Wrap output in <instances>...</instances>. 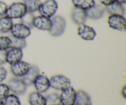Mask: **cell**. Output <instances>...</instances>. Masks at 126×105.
<instances>
[{
	"instance_id": "obj_1",
	"label": "cell",
	"mask_w": 126,
	"mask_h": 105,
	"mask_svg": "<svg viewBox=\"0 0 126 105\" xmlns=\"http://www.w3.org/2000/svg\"><path fill=\"white\" fill-rule=\"evenodd\" d=\"M51 27L49 32L50 35L59 37L63 34L66 26L65 18L61 15H54L51 18Z\"/></svg>"
},
{
	"instance_id": "obj_2",
	"label": "cell",
	"mask_w": 126,
	"mask_h": 105,
	"mask_svg": "<svg viewBox=\"0 0 126 105\" xmlns=\"http://www.w3.org/2000/svg\"><path fill=\"white\" fill-rule=\"evenodd\" d=\"M27 12L25 6L22 2H13L7 7L6 16L11 19H20Z\"/></svg>"
},
{
	"instance_id": "obj_3",
	"label": "cell",
	"mask_w": 126,
	"mask_h": 105,
	"mask_svg": "<svg viewBox=\"0 0 126 105\" xmlns=\"http://www.w3.org/2000/svg\"><path fill=\"white\" fill-rule=\"evenodd\" d=\"M58 7V3L55 0H46L41 3L38 11L41 15L51 18L55 15Z\"/></svg>"
},
{
	"instance_id": "obj_4",
	"label": "cell",
	"mask_w": 126,
	"mask_h": 105,
	"mask_svg": "<svg viewBox=\"0 0 126 105\" xmlns=\"http://www.w3.org/2000/svg\"><path fill=\"white\" fill-rule=\"evenodd\" d=\"M50 87L57 90H62L70 86L71 81L64 75H57L52 76L49 79Z\"/></svg>"
},
{
	"instance_id": "obj_5",
	"label": "cell",
	"mask_w": 126,
	"mask_h": 105,
	"mask_svg": "<svg viewBox=\"0 0 126 105\" xmlns=\"http://www.w3.org/2000/svg\"><path fill=\"white\" fill-rule=\"evenodd\" d=\"M107 22L110 28L119 31H125L126 20L124 15H110Z\"/></svg>"
},
{
	"instance_id": "obj_6",
	"label": "cell",
	"mask_w": 126,
	"mask_h": 105,
	"mask_svg": "<svg viewBox=\"0 0 126 105\" xmlns=\"http://www.w3.org/2000/svg\"><path fill=\"white\" fill-rule=\"evenodd\" d=\"M9 88L10 91L16 95H21L25 93L27 86L22 79L12 78L8 82Z\"/></svg>"
},
{
	"instance_id": "obj_7",
	"label": "cell",
	"mask_w": 126,
	"mask_h": 105,
	"mask_svg": "<svg viewBox=\"0 0 126 105\" xmlns=\"http://www.w3.org/2000/svg\"><path fill=\"white\" fill-rule=\"evenodd\" d=\"M76 90L73 87L69 86L62 90L60 97V105H74L76 98Z\"/></svg>"
},
{
	"instance_id": "obj_8",
	"label": "cell",
	"mask_w": 126,
	"mask_h": 105,
	"mask_svg": "<svg viewBox=\"0 0 126 105\" xmlns=\"http://www.w3.org/2000/svg\"><path fill=\"white\" fill-rule=\"evenodd\" d=\"M10 32L12 36L25 39L31 34V29L22 23H18L13 24Z\"/></svg>"
},
{
	"instance_id": "obj_9",
	"label": "cell",
	"mask_w": 126,
	"mask_h": 105,
	"mask_svg": "<svg viewBox=\"0 0 126 105\" xmlns=\"http://www.w3.org/2000/svg\"><path fill=\"white\" fill-rule=\"evenodd\" d=\"M33 85L36 90L41 93L47 92L50 87L49 79L46 75L42 74H39L37 76L33 82Z\"/></svg>"
},
{
	"instance_id": "obj_10",
	"label": "cell",
	"mask_w": 126,
	"mask_h": 105,
	"mask_svg": "<svg viewBox=\"0 0 126 105\" xmlns=\"http://www.w3.org/2000/svg\"><path fill=\"white\" fill-rule=\"evenodd\" d=\"M31 65L26 61L21 60L11 65V71L16 77H22L29 70Z\"/></svg>"
},
{
	"instance_id": "obj_11",
	"label": "cell",
	"mask_w": 126,
	"mask_h": 105,
	"mask_svg": "<svg viewBox=\"0 0 126 105\" xmlns=\"http://www.w3.org/2000/svg\"><path fill=\"white\" fill-rule=\"evenodd\" d=\"M78 34L80 38L85 41H92L95 38L96 32L92 27L84 24L79 25L78 28Z\"/></svg>"
},
{
	"instance_id": "obj_12",
	"label": "cell",
	"mask_w": 126,
	"mask_h": 105,
	"mask_svg": "<svg viewBox=\"0 0 126 105\" xmlns=\"http://www.w3.org/2000/svg\"><path fill=\"white\" fill-rule=\"evenodd\" d=\"M23 53L22 49L11 47L6 51V63L10 65L21 61L23 59Z\"/></svg>"
},
{
	"instance_id": "obj_13",
	"label": "cell",
	"mask_w": 126,
	"mask_h": 105,
	"mask_svg": "<svg viewBox=\"0 0 126 105\" xmlns=\"http://www.w3.org/2000/svg\"><path fill=\"white\" fill-rule=\"evenodd\" d=\"M51 18L39 15L34 17L33 20V27L38 30L49 31L51 27Z\"/></svg>"
},
{
	"instance_id": "obj_14",
	"label": "cell",
	"mask_w": 126,
	"mask_h": 105,
	"mask_svg": "<svg viewBox=\"0 0 126 105\" xmlns=\"http://www.w3.org/2000/svg\"><path fill=\"white\" fill-rule=\"evenodd\" d=\"M105 7L102 4H95L92 7L86 10L87 18L92 20H98L103 17L105 12Z\"/></svg>"
},
{
	"instance_id": "obj_15",
	"label": "cell",
	"mask_w": 126,
	"mask_h": 105,
	"mask_svg": "<svg viewBox=\"0 0 126 105\" xmlns=\"http://www.w3.org/2000/svg\"><path fill=\"white\" fill-rule=\"evenodd\" d=\"M40 74L39 68L36 65H31L27 73L22 77V79L27 86L33 85V82L38 75Z\"/></svg>"
},
{
	"instance_id": "obj_16",
	"label": "cell",
	"mask_w": 126,
	"mask_h": 105,
	"mask_svg": "<svg viewBox=\"0 0 126 105\" xmlns=\"http://www.w3.org/2000/svg\"><path fill=\"white\" fill-rule=\"evenodd\" d=\"M71 18L73 21L78 25L84 24L87 19L86 11L77 7H74L71 12Z\"/></svg>"
},
{
	"instance_id": "obj_17",
	"label": "cell",
	"mask_w": 126,
	"mask_h": 105,
	"mask_svg": "<svg viewBox=\"0 0 126 105\" xmlns=\"http://www.w3.org/2000/svg\"><path fill=\"white\" fill-rule=\"evenodd\" d=\"M74 105H92L91 97L83 90H78L76 93Z\"/></svg>"
},
{
	"instance_id": "obj_18",
	"label": "cell",
	"mask_w": 126,
	"mask_h": 105,
	"mask_svg": "<svg viewBox=\"0 0 126 105\" xmlns=\"http://www.w3.org/2000/svg\"><path fill=\"white\" fill-rule=\"evenodd\" d=\"M105 11L110 15H124L125 14V9L122 4L114 1L109 6H106Z\"/></svg>"
},
{
	"instance_id": "obj_19",
	"label": "cell",
	"mask_w": 126,
	"mask_h": 105,
	"mask_svg": "<svg viewBox=\"0 0 126 105\" xmlns=\"http://www.w3.org/2000/svg\"><path fill=\"white\" fill-rule=\"evenodd\" d=\"M28 100L30 105H46L45 97L37 91L30 93Z\"/></svg>"
},
{
	"instance_id": "obj_20",
	"label": "cell",
	"mask_w": 126,
	"mask_h": 105,
	"mask_svg": "<svg viewBox=\"0 0 126 105\" xmlns=\"http://www.w3.org/2000/svg\"><path fill=\"white\" fill-rule=\"evenodd\" d=\"M13 24L12 20L7 16L0 17V33H7L10 32Z\"/></svg>"
},
{
	"instance_id": "obj_21",
	"label": "cell",
	"mask_w": 126,
	"mask_h": 105,
	"mask_svg": "<svg viewBox=\"0 0 126 105\" xmlns=\"http://www.w3.org/2000/svg\"><path fill=\"white\" fill-rule=\"evenodd\" d=\"M74 7L86 11L95 4V0H71Z\"/></svg>"
},
{
	"instance_id": "obj_22",
	"label": "cell",
	"mask_w": 126,
	"mask_h": 105,
	"mask_svg": "<svg viewBox=\"0 0 126 105\" xmlns=\"http://www.w3.org/2000/svg\"><path fill=\"white\" fill-rule=\"evenodd\" d=\"M22 2L25 6L27 12L34 13L38 11L42 2L40 0H23Z\"/></svg>"
},
{
	"instance_id": "obj_23",
	"label": "cell",
	"mask_w": 126,
	"mask_h": 105,
	"mask_svg": "<svg viewBox=\"0 0 126 105\" xmlns=\"http://www.w3.org/2000/svg\"><path fill=\"white\" fill-rule=\"evenodd\" d=\"M34 16L33 13L27 12L25 14L20 18V23L28 27L30 29H32L33 27V20H34Z\"/></svg>"
},
{
	"instance_id": "obj_24",
	"label": "cell",
	"mask_w": 126,
	"mask_h": 105,
	"mask_svg": "<svg viewBox=\"0 0 126 105\" xmlns=\"http://www.w3.org/2000/svg\"><path fill=\"white\" fill-rule=\"evenodd\" d=\"M11 41V47L18 48V49H23L27 45V42L25 39L15 38L13 36H10Z\"/></svg>"
},
{
	"instance_id": "obj_25",
	"label": "cell",
	"mask_w": 126,
	"mask_h": 105,
	"mask_svg": "<svg viewBox=\"0 0 126 105\" xmlns=\"http://www.w3.org/2000/svg\"><path fill=\"white\" fill-rule=\"evenodd\" d=\"M4 105H21L18 96L14 94H9L3 100Z\"/></svg>"
},
{
	"instance_id": "obj_26",
	"label": "cell",
	"mask_w": 126,
	"mask_h": 105,
	"mask_svg": "<svg viewBox=\"0 0 126 105\" xmlns=\"http://www.w3.org/2000/svg\"><path fill=\"white\" fill-rule=\"evenodd\" d=\"M46 105H55L60 104V97L56 93H50L45 97Z\"/></svg>"
},
{
	"instance_id": "obj_27",
	"label": "cell",
	"mask_w": 126,
	"mask_h": 105,
	"mask_svg": "<svg viewBox=\"0 0 126 105\" xmlns=\"http://www.w3.org/2000/svg\"><path fill=\"white\" fill-rule=\"evenodd\" d=\"M11 47V41L9 36H0V50L7 51Z\"/></svg>"
},
{
	"instance_id": "obj_28",
	"label": "cell",
	"mask_w": 126,
	"mask_h": 105,
	"mask_svg": "<svg viewBox=\"0 0 126 105\" xmlns=\"http://www.w3.org/2000/svg\"><path fill=\"white\" fill-rule=\"evenodd\" d=\"M10 90L7 84L0 83V100H3L9 94Z\"/></svg>"
},
{
	"instance_id": "obj_29",
	"label": "cell",
	"mask_w": 126,
	"mask_h": 105,
	"mask_svg": "<svg viewBox=\"0 0 126 105\" xmlns=\"http://www.w3.org/2000/svg\"><path fill=\"white\" fill-rule=\"evenodd\" d=\"M7 76V71L5 68L0 66V83L3 82Z\"/></svg>"
},
{
	"instance_id": "obj_30",
	"label": "cell",
	"mask_w": 126,
	"mask_h": 105,
	"mask_svg": "<svg viewBox=\"0 0 126 105\" xmlns=\"http://www.w3.org/2000/svg\"><path fill=\"white\" fill-rule=\"evenodd\" d=\"M7 4L3 1H0V17L6 15V11L7 9Z\"/></svg>"
},
{
	"instance_id": "obj_31",
	"label": "cell",
	"mask_w": 126,
	"mask_h": 105,
	"mask_svg": "<svg viewBox=\"0 0 126 105\" xmlns=\"http://www.w3.org/2000/svg\"><path fill=\"white\" fill-rule=\"evenodd\" d=\"M6 63V51L0 50V65Z\"/></svg>"
},
{
	"instance_id": "obj_32",
	"label": "cell",
	"mask_w": 126,
	"mask_h": 105,
	"mask_svg": "<svg viewBox=\"0 0 126 105\" xmlns=\"http://www.w3.org/2000/svg\"><path fill=\"white\" fill-rule=\"evenodd\" d=\"M98 1L100 2L101 4L106 7V6H109L110 4H111L113 2H114L115 0H98Z\"/></svg>"
},
{
	"instance_id": "obj_33",
	"label": "cell",
	"mask_w": 126,
	"mask_h": 105,
	"mask_svg": "<svg viewBox=\"0 0 126 105\" xmlns=\"http://www.w3.org/2000/svg\"><path fill=\"white\" fill-rule=\"evenodd\" d=\"M121 95L124 99L126 98V86H124L121 90Z\"/></svg>"
},
{
	"instance_id": "obj_34",
	"label": "cell",
	"mask_w": 126,
	"mask_h": 105,
	"mask_svg": "<svg viewBox=\"0 0 126 105\" xmlns=\"http://www.w3.org/2000/svg\"><path fill=\"white\" fill-rule=\"evenodd\" d=\"M115 1L119 2V3L122 4H124L126 2V0H115Z\"/></svg>"
},
{
	"instance_id": "obj_35",
	"label": "cell",
	"mask_w": 126,
	"mask_h": 105,
	"mask_svg": "<svg viewBox=\"0 0 126 105\" xmlns=\"http://www.w3.org/2000/svg\"><path fill=\"white\" fill-rule=\"evenodd\" d=\"M0 105H4L3 100H0Z\"/></svg>"
},
{
	"instance_id": "obj_36",
	"label": "cell",
	"mask_w": 126,
	"mask_h": 105,
	"mask_svg": "<svg viewBox=\"0 0 126 105\" xmlns=\"http://www.w3.org/2000/svg\"><path fill=\"white\" fill-rule=\"evenodd\" d=\"M60 105V104H59V105Z\"/></svg>"
}]
</instances>
